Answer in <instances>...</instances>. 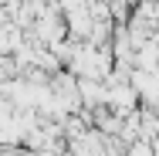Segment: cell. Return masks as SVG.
I'll list each match as a JSON object with an SVG mask.
<instances>
[{
	"mask_svg": "<svg viewBox=\"0 0 159 156\" xmlns=\"http://www.w3.org/2000/svg\"><path fill=\"white\" fill-rule=\"evenodd\" d=\"M14 71H17V61H10L7 54H0V85H3V82H10V78H14Z\"/></svg>",
	"mask_w": 159,
	"mask_h": 156,
	"instance_id": "obj_1",
	"label": "cell"
}]
</instances>
